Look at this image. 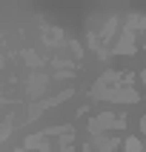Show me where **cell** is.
<instances>
[{"instance_id":"6da1fadb","label":"cell","mask_w":146,"mask_h":152,"mask_svg":"<svg viewBox=\"0 0 146 152\" xmlns=\"http://www.w3.org/2000/svg\"><path fill=\"white\" fill-rule=\"evenodd\" d=\"M112 124H115V118H112V115H100L97 121H92V124H89V129H92L94 135H100L103 129H106V126H112Z\"/></svg>"},{"instance_id":"7a4b0ae2","label":"cell","mask_w":146,"mask_h":152,"mask_svg":"<svg viewBox=\"0 0 146 152\" xmlns=\"http://www.w3.org/2000/svg\"><path fill=\"white\" fill-rule=\"evenodd\" d=\"M140 126H143V132H146V118H143V121H140Z\"/></svg>"}]
</instances>
